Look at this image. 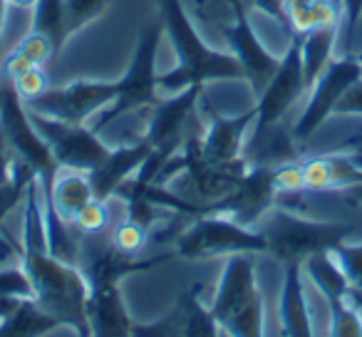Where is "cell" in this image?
Wrapping results in <instances>:
<instances>
[{"label":"cell","instance_id":"6da1fadb","mask_svg":"<svg viewBox=\"0 0 362 337\" xmlns=\"http://www.w3.org/2000/svg\"><path fill=\"white\" fill-rule=\"evenodd\" d=\"M42 189L37 177L25 191V223L21 241V266L33 283V297L50 315L82 337H92L87 320V297L90 283L77 266L55 258L47 251L45 236V203H40Z\"/></svg>","mask_w":362,"mask_h":337},{"label":"cell","instance_id":"7a4b0ae2","mask_svg":"<svg viewBox=\"0 0 362 337\" xmlns=\"http://www.w3.org/2000/svg\"><path fill=\"white\" fill-rule=\"evenodd\" d=\"M164 32L169 35L179 65L174 70L156 77V85L161 90L181 92L192 85H206L214 80H246L243 65L233 52L211 50L199 37L189 13L184 11L181 0H159Z\"/></svg>","mask_w":362,"mask_h":337},{"label":"cell","instance_id":"3957f363","mask_svg":"<svg viewBox=\"0 0 362 337\" xmlns=\"http://www.w3.org/2000/svg\"><path fill=\"white\" fill-rule=\"evenodd\" d=\"M211 315L221 325L223 335L261 337L263 335V302L256 288L253 253L226 256L216 295L209 305Z\"/></svg>","mask_w":362,"mask_h":337},{"label":"cell","instance_id":"277c9868","mask_svg":"<svg viewBox=\"0 0 362 337\" xmlns=\"http://www.w3.org/2000/svg\"><path fill=\"white\" fill-rule=\"evenodd\" d=\"M256 228L266 236L268 253H273L281 263H303L313 253L332 251L352 236L350 223L313 221L283 206H273L256 223Z\"/></svg>","mask_w":362,"mask_h":337},{"label":"cell","instance_id":"5b68a950","mask_svg":"<svg viewBox=\"0 0 362 337\" xmlns=\"http://www.w3.org/2000/svg\"><path fill=\"white\" fill-rule=\"evenodd\" d=\"M176 258L202 261L231 253H268V241L258 228L243 226L236 218L221 213H204L192 218L174 243Z\"/></svg>","mask_w":362,"mask_h":337},{"label":"cell","instance_id":"8992f818","mask_svg":"<svg viewBox=\"0 0 362 337\" xmlns=\"http://www.w3.org/2000/svg\"><path fill=\"white\" fill-rule=\"evenodd\" d=\"M0 126L6 129L13 154L33 166L42 189V203H50L52 184H55V177L60 172V164L55 161L50 144L42 139V134L33 124L30 112H28L23 97L16 92L13 82L6 80H0Z\"/></svg>","mask_w":362,"mask_h":337},{"label":"cell","instance_id":"52a82bcc","mask_svg":"<svg viewBox=\"0 0 362 337\" xmlns=\"http://www.w3.org/2000/svg\"><path fill=\"white\" fill-rule=\"evenodd\" d=\"M164 28L149 25L141 30L139 42H136V50L132 55V62L127 67L124 77H122L117 85H119V95L112 105H107L105 110H100L90 119V129L95 134H100L102 129L117 122L119 117H124L132 110H141V107H154L156 102V50H159V40Z\"/></svg>","mask_w":362,"mask_h":337},{"label":"cell","instance_id":"ba28073f","mask_svg":"<svg viewBox=\"0 0 362 337\" xmlns=\"http://www.w3.org/2000/svg\"><path fill=\"white\" fill-rule=\"evenodd\" d=\"M288 50L281 57L276 75L266 85V90L256 100V119L248 131L246 139H258L266 134L271 126L281 124L286 114L293 110L298 100L308 92L305 87V72H303V35L288 32Z\"/></svg>","mask_w":362,"mask_h":337},{"label":"cell","instance_id":"9c48e42d","mask_svg":"<svg viewBox=\"0 0 362 337\" xmlns=\"http://www.w3.org/2000/svg\"><path fill=\"white\" fill-rule=\"evenodd\" d=\"M176 258V251L159 253L151 258H136L132 253H124L112 243L110 233H100V236H80V271L87 278L90 288L102 285H117L122 278L132 276V273L151 271V268L169 263Z\"/></svg>","mask_w":362,"mask_h":337},{"label":"cell","instance_id":"30bf717a","mask_svg":"<svg viewBox=\"0 0 362 337\" xmlns=\"http://www.w3.org/2000/svg\"><path fill=\"white\" fill-rule=\"evenodd\" d=\"M30 119L42 134V139L50 144L60 169H75V172L90 174L112 154L110 146L100 141V136L87 124H70V122L37 114V112H30Z\"/></svg>","mask_w":362,"mask_h":337},{"label":"cell","instance_id":"8fae6325","mask_svg":"<svg viewBox=\"0 0 362 337\" xmlns=\"http://www.w3.org/2000/svg\"><path fill=\"white\" fill-rule=\"evenodd\" d=\"M360 77H362V60L357 55H342L322 70V75L317 77V82L310 90V100H308L305 110L300 112L298 122L291 126V134L298 146L305 144L320 129L322 122L330 114H335V107L340 102V97Z\"/></svg>","mask_w":362,"mask_h":337},{"label":"cell","instance_id":"7c38bea8","mask_svg":"<svg viewBox=\"0 0 362 337\" xmlns=\"http://www.w3.org/2000/svg\"><path fill=\"white\" fill-rule=\"evenodd\" d=\"M119 85L117 82H72L60 90H47L35 100H28L25 107L30 112L55 119L70 122V124H85L100 110L117 100Z\"/></svg>","mask_w":362,"mask_h":337},{"label":"cell","instance_id":"4fadbf2b","mask_svg":"<svg viewBox=\"0 0 362 337\" xmlns=\"http://www.w3.org/2000/svg\"><path fill=\"white\" fill-rule=\"evenodd\" d=\"M273 169L268 164H248L246 177L238 187L223 199L204 206V213H221V216L236 218L243 226L256 228V223L276 206V184H273Z\"/></svg>","mask_w":362,"mask_h":337},{"label":"cell","instance_id":"5bb4252c","mask_svg":"<svg viewBox=\"0 0 362 337\" xmlns=\"http://www.w3.org/2000/svg\"><path fill=\"white\" fill-rule=\"evenodd\" d=\"M253 119H256V107L238 117L211 114L206 131L202 136H187L181 149L206 161L238 159L243 154V144H246V136L253 126Z\"/></svg>","mask_w":362,"mask_h":337},{"label":"cell","instance_id":"9a60e30c","mask_svg":"<svg viewBox=\"0 0 362 337\" xmlns=\"http://www.w3.org/2000/svg\"><path fill=\"white\" fill-rule=\"evenodd\" d=\"M218 35L226 40L228 50L238 57V62L243 65V72H246L248 85L253 87L256 97L266 90V85L271 82V77L276 75L281 60L273 57L266 47L261 45V40L256 37L251 28V20H248V13H241L236 20L226 23V25L216 28Z\"/></svg>","mask_w":362,"mask_h":337},{"label":"cell","instance_id":"2e32d148","mask_svg":"<svg viewBox=\"0 0 362 337\" xmlns=\"http://www.w3.org/2000/svg\"><path fill=\"white\" fill-rule=\"evenodd\" d=\"M202 95L204 85H192L187 90L174 92L169 100L156 102L144 136L151 144V149L171 151V154H176V149H181L184 126H187L189 117L197 110V102L202 100Z\"/></svg>","mask_w":362,"mask_h":337},{"label":"cell","instance_id":"e0dca14e","mask_svg":"<svg viewBox=\"0 0 362 337\" xmlns=\"http://www.w3.org/2000/svg\"><path fill=\"white\" fill-rule=\"evenodd\" d=\"M149 151H151V144L146 139L136 141V144H132V146L112 149V154L107 156L97 169H92V172L87 174L92 184V191H95V199L110 201L117 189H119V184L127 182V179L144 164Z\"/></svg>","mask_w":362,"mask_h":337},{"label":"cell","instance_id":"ac0fdd59","mask_svg":"<svg viewBox=\"0 0 362 337\" xmlns=\"http://www.w3.org/2000/svg\"><path fill=\"white\" fill-rule=\"evenodd\" d=\"M87 320H90L92 337H129L134 325L117 285L90 288Z\"/></svg>","mask_w":362,"mask_h":337},{"label":"cell","instance_id":"d6986e66","mask_svg":"<svg viewBox=\"0 0 362 337\" xmlns=\"http://www.w3.org/2000/svg\"><path fill=\"white\" fill-rule=\"evenodd\" d=\"M286 266V278H283L281 290V335L288 337H310L313 335V320L310 307H308L305 288H303V263H283Z\"/></svg>","mask_w":362,"mask_h":337},{"label":"cell","instance_id":"ffe728a7","mask_svg":"<svg viewBox=\"0 0 362 337\" xmlns=\"http://www.w3.org/2000/svg\"><path fill=\"white\" fill-rule=\"evenodd\" d=\"M92 199H95V191H92L90 177L85 172L60 169L55 177V184H52V201L45 203V208H55L67 223H72L77 211Z\"/></svg>","mask_w":362,"mask_h":337},{"label":"cell","instance_id":"44dd1931","mask_svg":"<svg viewBox=\"0 0 362 337\" xmlns=\"http://www.w3.org/2000/svg\"><path fill=\"white\" fill-rule=\"evenodd\" d=\"M303 273L313 280V285L320 290V295L325 297L327 305H335V302L347 300V292H350V283L347 276L342 273L340 263L335 261L330 251L313 253L303 261Z\"/></svg>","mask_w":362,"mask_h":337},{"label":"cell","instance_id":"7402d4cb","mask_svg":"<svg viewBox=\"0 0 362 337\" xmlns=\"http://www.w3.org/2000/svg\"><path fill=\"white\" fill-rule=\"evenodd\" d=\"M55 327H60V320L37 305L35 297H21L16 310L0 320V337H37Z\"/></svg>","mask_w":362,"mask_h":337},{"label":"cell","instance_id":"603a6c76","mask_svg":"<svg viewBox=\"0 0 362 337\" xmlns=\"http://www.w3.org/2000/svg\"><path fill=\"white\" fill-rule=\"evenodd\" d=\"M340 25H320L313 28L310 32L303 35V72H305V87L308 92L317 82L327 65L332 62V50H335Z\"/></svg>","mask_w":362,"mask_h":337},{"label":"cell","instance_id":"cb8c5ba5","mask_svg":"<svg viewBox=\"0 0 362 337\" xmlns=\"http://www.w3.org/2000/svg\"><path fill=\"white\" fill-rule=\"evenodd\" d=\"M202 283H194L184 295L179 297V305L184 310V332L181 337H216L223 335L221 325L216 322V317L211 315L206 305L199 300L202 295Z\"/></svg>","mask_w":362,"mask_h":337},{"label":"cell","instance_id":"d4e9b609","mask_svg":"<svg viewBox=\"0 0 362 337\" xmlns=\"http://www.w3.org/2000/svg\"><path fill=\"white\" fill-rule=\"evenodd\" d=\"M30 30L47 35L52 45H55V52H60L65 47V42L70 40L65 25V0H37L33 6Z\"/></svg>","mask_w":362,"mask_h":337},{"label":"cell","instance_id":"484cf974","mask_svg":"<svg viewBox=\"0 0 362 337\" xmlns=\"http://www.w3.org/2000/svg\"><path fill=\"white\" fill-rule=\"evenodd\" d=\"M33 179H35L33 166L28 161H23L21 156H16V161H13V179L0 187V233H6L8 238H16V236H11V231L6 228V216L21 203V199L28 191V184Z\"/></svg>","mask_w":362,"mask_h":337},{"label":"cell","instance_id":"4316f807","mask_svg":"<svg viewBox=\"0 0 362 337\" xmlns=\"http://www.w3.org/2000/svg\"><path fill=\"white\" fill-rule=\"evenodd\" d=\"M110 223H112L110 201H102V199L87 201L77 211V216L72 218V228L80 236H100V233H107L110 231Z\"/></svg>","mask_w":362,"mask_h":337},{"label":"cell","instance_id":"83f0119b","mask_svg":"<svg viewBox=\"0 0 362 337\" xmlns=\"http://www.w3.org/2000/svg\"><path fill=\"white\" fill-rule=\"evenodd\" d=\"M112 0H65V25L67 35H75L82 28L95 23L110 8Z\"/></svg>","mask_w":362,"mask_h":337},{"label":"cell","instance_id":"f1b7e54d","mask_svg":"<svg viewBox=\"0 0 362 337\" xmlns=\"http://www.w3.org/2000/svg\"><path fill=\"white\" fill-rule=\"evenodd\" d=\"M330 335L335 337H362V312L350 300L327 305Z\"/></svg>","mask_w":362,"mask_h":337},{"label":"cell","instance_id":"f546056e","mask_svg":"<svg viewBox=\"0 0 362 337\" xmlns=\"http://www.w3.org/2000/svg\"><path fill=\"white\" fill-rule=\"evenodd\" d=\"M149 233L151 231L146 226H141V223H136L124 216V221L110 231V238L119 251L136 256V253H141L146 246H149Z\"/></svg>","mask_w":362,"mask_h":337},{"label":"cell","instance_id":"4dcf8cb0","mask_svg":"<svg viewBox=\"0 0 362 337\" xmlns=\"http://www.w3.org/2000/svg\"><path fill=\"white\" fill-rule=\"evenodd\" d=\"M181 332H184V310L179 302L174 310L151 325H132V337H181Z\"/></svg>","mask_w":362,"mask_h":337},{"label":"cell","instance_id":"1f68e13d","mask_svg":"<svg viewBox=\"0 0 362 337\" xmlns=\"http://www.w3.org/2000/svg\"><path fill=\"white\" fill-rule=\"evenodd\" d=\"M332 256L340 263L342 273L347 276V283H350L352 290L362 292V243L357 246H347V243H340L337 248H332Z\"/></svg>","mask_w":362,"mask_h":337},{"label":"cell","instance_id":"d6a6232c","mask_svg":"<svg viewBox=\"0 0 362 337\" xmlns=\"http://www.w3.org/2000/svg\"><path fill=\"white\" fill-rule=\"evenodd\" d=\"M273 184L278 194H300L305 191V174H303V161H283L273 169Z\"/></svg>","mask_w":362,"mask_h":337},{"label":"cell","instance_id":"836d02e7","mask_svg":"<svg viewBox=\"0 0 362 337\" xmlns=\"http://www.w3.org/2000/svg\"><path fill=\"white\" fill-rule=\"evenodd\" d=\"M0 295L3 297H33V283L23 266L0 268Z\"/></svg>","mask_w":362,"mask_h":337},{"label":"cell","instance_id":"e575fe53","mask_svg":"<svg viewBox=\"0 0 362 337\" xmlns=\"http://www.w3.org/2000/svg\"><path fill=\"white\" fill-rule=\"evenodd\" d=\"M18 50L25 52V55L33 60V65H37V67H45L47 62L52 60V55H57L50 37L42 35V32H35V30H30L21 42H18Z\"/></svg>","mask_w":362,"mask_h":337},{"label":"cell","instance_id":"d590c367","mask_svg":"<svg viewBox=\"0 0 362 337\" xmlns=\"http://www.w3.org/2000/svg\"><path fill=\"white\" fill-rule=\"evenodd\" d=\"M13 87H16V92L23 97V102H28V100H35V97H40L42 92L50 90V80H47L42 67H30V70L23 72V75L13 82Z\"/></svg>","mask_w":362,"mask_h":337},{"label":"cell","instance_id":"8d00e7d4","mask_svg":"<svg viewBox=\"0 0 362 337\" xmlns=\"http://www.w3.org/2000/svg\"><path fill=\"white\" fill-rule=\"evenodd\" d=\"M340 8H342L340 28L345 30V55H350L362 23V0H340Z\"/></svg>","mask_w":362,"mask_h":337},{"label":"cell","instance_id":"74e56055","mask_svg":"<svg viewBox=\"0 0 362 337\" xmlns=\"http://www.w3.org/2000/svg\"><path fill=\"white\" fill-rule=\"evenodd\" d=\"M30 67H37L33 65V60L25 55V52H21L16 47L13 52H8L6 57H3V62H0V80L6 82H16L18 77L23 75V72H28Z\"/></svg>","mask_w":362,"mask_h":337},{"label":"cell","instance_id":"f35d334b","mask_svg":"<svg viewBox=\"0 0 362 337\" xmlns=\"http://www.w3.org/2000/svg\"><path fill=\"white\" fill-rule=\"evenodd\" d=\"M335 114H362V77L347 87L335 107Z\"/></svg>","mask_w":362,"mask_h":337},{"label":"cell","instance_id":"ab89813d","mask_svg":"<svg viewBox=\"0 0 362 337\" xmlns=\"http://www.w3.org/2000/svg\"><path fill=\"white\" fill-rule=\"evenodd\" d=\"M13 258L21 261V241H18V238H8L6 233H0V263H11Z\"/></svg>","mask_w":362,"mask_h":337},{"label":"cell","instance_id":"60d3db41","mask_svg":"<svg viewBox=\"0 0 362 337\" xmlns=\"http://www.w3.org/2000/svg\"><path fill=\"white\" fill-rule=\"evenodd\" d=\"M13 161H16V154H0V187L13 179Z\"/></svg>","mask_w":362,"mask_h":337},{"label":"cell","instance_id":"b9f144b4","mask_svg":"<svg viewBox=\"0 0 362 337\" xmlns=\"http://www.w3.org/2000/svg\"><path fill=\"white\" fill-rule=\"evenodd\" d=\"M18 302H21V297H3L0 295V320H6V317L18 307Z\"/></svg>","mask_w":362,"mask_h":337},{"label":"cell","instance_id":"7bdbcfd3","mask_svg":"<svg viewBox=\"0 0 362 337\" xmlns=\"http://www.w3.org/2000/svg\"><path fill=\"white\" fill-rule=\"evenodd\" d=\"M342 191H347V196H352L357 203H362V184H355V187H347V189H342Z\"/></svg>","mask_w":362,"mask_h":337},{"label":"cell","instance_id":"ee69618b","mask_svg":"<svg viewBox=\"0 0 362 337\" xmlns=\"http://www.w3.org/2000/svg\"><path fill=\"white\" fill-rule=\"evenodd\" d=\"M0 154H13L11 144H8V136H6V129L0 126Z\"/></svg>","mask_w":362,"mask_h":337},{"label":"cell","instance_id":"f6af8a7d","mask_svg":"<svg viewBox=\"0 0 362 337\" xmlns=\"http://www.w3.org/2000/svg\"><path fill=\"white\" fill-rule=\"evenodd\" d=\"M8 0H0V35H3V28H6V18H8Z\"/></svg>","mask_w":362,"mask_h":337},{"label":"cell","instance_id":"bcb514c9","mask_svg":"<svg viewBox=\"0 0 362 337\" xmlns=\"http://www.w3.org/2000/svg\"><path fill=\"white\" fill-rule=\"evenodd\" d=\"M360 144H362V134H357V136H352V139L342 141L340 149H345V146H347V149H350V146H360Z\"/></svg>","mask_w":362,"mask_h":337},{"label":"cell","instance_id":"7dc6e473","mask_svg":"<svg viewBox=\"0 0 362 337\" xmlns=\"http://www.w3.org/2000/svg\"><path fill=\"white\" fill-rule=\"evenodd\" d=\"M11 6H18V8H33L37 3V0H8Z\"/></svg>","mask_w":362,"mask_h":337}]
</instances>
